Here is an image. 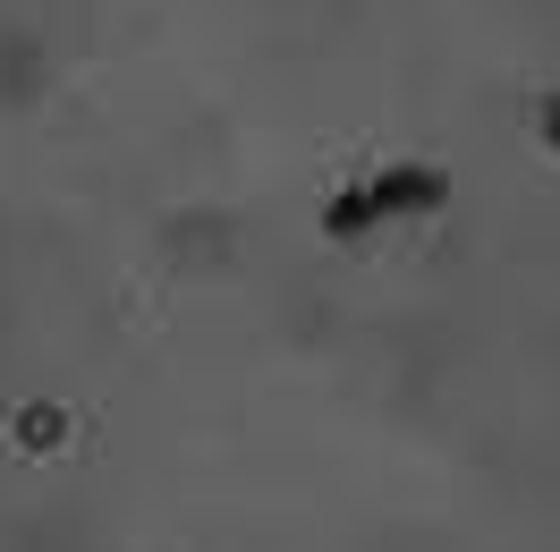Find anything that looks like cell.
I'll use <instances>...</instances> for the list:
<instances>
[{"label":"cell","instance_id":"cell-1","mask_svg":"<svg viewBox=\"0 0 560 552\" xmlns=\"http://www.w3.org/2000/svg\"><path fill=\"white\" fill-rule=\"evenodd\" d=\"M442 196H451V179L433 171V162H399V171L365 179V187H340V196L323 205V230H331V239H357V230L399 221V212H433Z\"/></svg>","mask_w":560,"mask_h":552},{"label":"cell","instance_id":"cell-2","mask_svg":"<svg viewBox=\"0 0 560 552\" xmlns=\"http://www.w3.org/2000/svg\"><path fill=\"white\" fill-rule=\"evenodd\" d=\"M544 145H552V153H560V94H552V103H544Z\"/></svg>","mask_w":560,"mask_h":552}]
</instances>
